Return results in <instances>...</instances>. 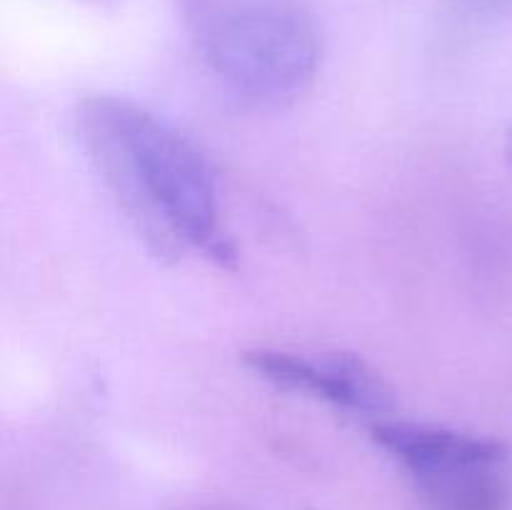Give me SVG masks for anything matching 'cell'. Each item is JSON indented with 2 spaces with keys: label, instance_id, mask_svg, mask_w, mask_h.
<instances>
[{
  "label": "cell",
  "instance_id": "obj_1",
  "mask_svg": "<svg viewBox=\"0 0 512 510\" xmlns=\"http://www.w3.org/2000/svg\"><path fill=\"white\" fill-rule=\"evenodd\" d=\"M75 123L95 173L153 253L178 258L195 250L225 268L235 263L215 170L188 135L118 95L85 98Z\"/></svg>",
  "mask_w": 512,
  "mask_h": 510
},
{
  "label": "cell",
  "instance_id": "obj_5",
  "mask_svg": "<svg viewBox=\"0 0 512 510\" xmlns=\"http://www.w3.org/2000/svg\"><path fill=\"white\" fill-rule=\"evenodd\" d=\"M503 465H478L415 485L428 510H510L512 493Z\"/></svg>",
  "mask_w": 512,
  "mask_h": 510
},
{
  "label": "cell",
  "instance_id": "obj_4",
  "mask_svg": "<svg viewBox=\"0 0 512 510\" xmlns=\"http://www.w3.org/2000/svg\"><path fill=\"white\" fill-rule=\"evenodd\" d=\"M373 440L408 470L415 483L508 460V448L500 440L408 420H375Z\"/></svg>",
  "mask_w": 512,
  "mask_h": 510
},
{
  "label": "cell",
  "instance_id": "obj_7",
  "mask_svg": "<svg viewBox=\"0 0 512 510\" xmlns=\"http://www.w3.org/2000/svg\"><path fill=\"white\" fill-rule=\"evenodd\" d=\"M478 3H485V5H495V3H500V0H478Z\"/></svg>",
  "mask_w": 512,
  "mask_h": 510
},
{
  "label": "cell",
  "instance_id": "obj_6",
  "mask_svg": "<svg viewBox=\"0 0 512 510\" xmlns=\"http://www.w3.org/2000/svg\"><path fill=\"white\" fill-rule=\"evenodd\" d=\"M505 153H508V158L512 160V130L508 133V143H505Z\"/></svg>",
  "mask_w": 512,
  "mask_h": 510
},
{
  "label": "cell",
  "instance_id": "obj_3",
  "mask_svg": "<svg viewBox=\"0 0 512 510\" xmlns=\"http://www.w3.org/2000/svg\"><path fill=\"white\" fill-rule=\"evenodd\" d=\"M245 363L285 390H298L355 415L383 420L395 408L393 390L383 378L350 353H290L250 350Z\"/></svg>",
  "mask_w": 512,
  "mask_h": 510
},
{
  "label": "cell",
  "instance_id": "obj_2",
  "mask_svg": "<svg viewBox=\"0 0 512 510\" xmlns=\"http://www.w3.org/2000/svg\"><path fill=\"white\" fill-rule=\"evenodd\" d=\"M183 20L208 73L248 108H285L320 68L323 38L303 0H183Z\"/></svg>",
  "mask_w": 512,
  "mask_h": 510
}]
</instances>
